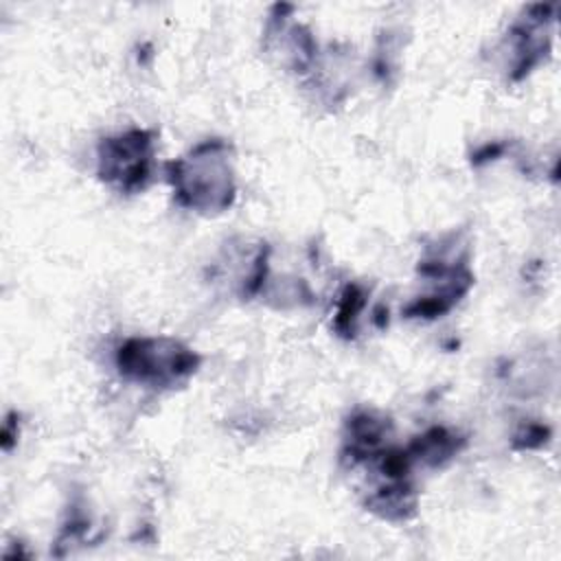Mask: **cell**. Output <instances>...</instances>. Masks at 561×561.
Instances as JSON below:
<instances>
[{"label": "cell", "instance_id": "cell-1", "mask_svg": "<svg viewBox=\"0 0 561 561\" xmlns=\"http://www.w3.org/2000/svg\"><path fill=\"white\" fill-rule=\"evenodd\" d=\"M169 182L180 206L195 213H221L237 195L230 164V147L224 140H206L188 156L169 164Z\"/></svg>", "mask_w": 561, "mask_h": 561}, {"label": "cell", "instance_id": "cell-2", "mask_svg": "<svg viewBox=\"0 0 561 561\" xmlns=\"http://www.w3.org/2000/svg\"><path fill=\"white\" fill-rule=\"evenodd\" d=\"M116 366L131 381L151 388H173L197 370L199 355L171 337H131L121 344Z\"/></svg>", "mask_w": 561, "mask_h": 561}, {"label": "cell", "instance_id": "cell-3", "mask_svg": "<svg viewBox=\"0 0 561 561\" xmlns=\"http://www.w3.org/2000/svg\"><path fill=\"white\" fill-rule=\"evenodd\" d=\"M156 140L149 129H129L99 145V178L123 193L142 191L151 180Z\"/></svg>", "mask_w": 561, "mask_h": 561}, {"label": "cell", "instance_id": "cell-4", "mask_svg": "<svg viewBox=\"0 0 561 561\" xmlns=\"http://www.w3.org/2000/svg\"><path fill=\"white\" fill-rule=\"evenodd\" d=\"M460 443L462 438L449 432L447 427H432L423 432L419 438H414L405 451L410 454L412 462H425L430 467H438L460 451Z\"/></svg>", "mask_w": 561, "mask_h": 561}, {"label": "cell", "instance_id": "cell-5", "mask_svg": "<svg viewBox=\"0 0 561 561\" xmlns=\"http://www.w3.org/2000/svg\"><path fill=\"white\" fill-rule=\"evenodd\" d=\"M366 307V294L359 285H348L344 291H342V298H340V307H337V316H335V329L340 333H346V335H353L355 331V322L357 318L362 316Z\"/></svg>", "mask_w": 561, "mask_h": 561}]
</instances>
